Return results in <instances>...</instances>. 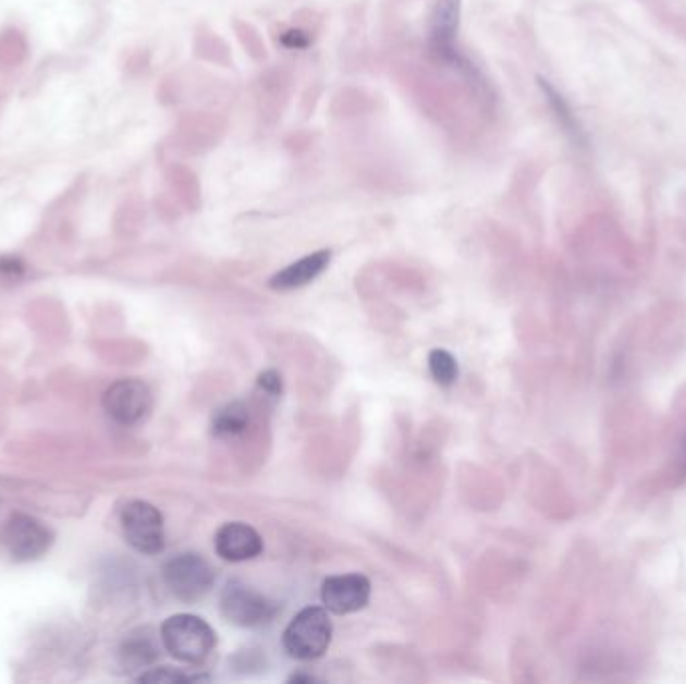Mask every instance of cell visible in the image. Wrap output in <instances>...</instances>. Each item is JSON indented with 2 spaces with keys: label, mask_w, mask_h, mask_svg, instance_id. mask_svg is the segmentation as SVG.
Returning a JSON list of instances; mask_svg holds the SVG:
<instances>
[{
  "label": "cell",
  "mask_w": 686,
  "mask_h": 684,
  "mask_svg": "<svg viewBox=\"0 0 686 684\" xmlns=\"http://www.w3.org/2000/svg\"><path fill=\"white\" fill-rule=\"evenodd\" d=\"M121 657L127 667L140 669L157 659V648L152 647L151 640L147 638H131L121 650Z\"/></svg>",
  "instance_id": "obj_14"
},
{
  "label": "cell",
  "mask_w": 686,
  "mask_h": 684,
  "mask_svg": "<svg viewBox=\"0 0 686 684\" xmlns=\"http://www.w3.org/2000/svg\"><path fill=\"white\" fill-rule=\"evenodd\" d=\"M460 28V0H436L430 14L428 45L440 63L457 64L456 38Z\"/></svg>",
  "instance_id": "obj_8"
},
{
  "label": "cell",
  "mask_w": 686,
  "mask_h": 684,
  "mask_svg": "<svg viewBox=\"0 0 686 684\" xmlns=\"http://www.w3.org/2000/svg\"><path fill=\"white\" fill-rule=\"evenodd\" d=\"M683 460H685V464H686V440H685V456H683Z\"/></svg>",
  "instance_id": "obj_20"
},
{
  "label": "cell",
  "mask_w": 686,
  "mask_h": 684,
  "mask_svg": "<svg viewBox=\"0 0 686 684\" xmlns=\"http://www.w3.org/2000/svg\"><path fill=\"white\" fill-rule=\"evenodd\" d=\"M249 426V410L243 402H231L228 406L219 407L211 419V431L217 438H233L247 430Z\"/></svg>",
  "instance_id": "obj_12"
},
{
  "label": "cell",
  "mask_w": 686,
  "mask_h": 684,
  "mask_svg": "<svg viewBox=\"0 0 686 684\" xmlns=\"http://www.w3.org/2000/svg\"><path fill=\"white\" fill-rule=\"evenodd\" d=\"M331 261L330 249H319L316 254L305 255L299 261L278 271L273 278L269 279V288L275 292H292L299 290L314 279H318Z\"/></svg>",
  "instance_id": "obj_11"
},
{
  "label": "cell",
  "mask_w": 686,
  "mask_h": 684,
  "mask_svg": "<svg viewBox=\"0 0 686 684\" xmlns=\"http://www.w3.org/2000/svg\"><path fill=\"white\" fill-rule=\"evenodd\" d=\"M281 42H283L285 47H290V49H304V47H307L309 38H307L304 30H287V33L281 37Z\"/></svg>",
  "instance_id": "obj_18"
},
{
  "label": "cell",
  "mask_w": 686,
  "mask_h": 684,
  "mask_svg": "<svg viewBox=\"0 0 686 684\" xmlns=\"http://www.w3.org/2000/svg\"><path fill=\"white\" fill-rule=\"evenodd\" d=\"M161 640L173 659L185 664H199L213 652L217 634L201 616L175 614L163 622Z\"/></svg>",
  "instance_id": "obj_1"
},
{
  "label": "cell",
  "mask_w": 686,
  "mask_h": 684,
  "mask_svg": "<svg viewBox=\"0 0 686 684\" xmlns=\"http://www.w3.org/2000/svg\"><path fill=\"white\" fill-rule=\"evenodd\" d=\"M221 614L242 628H257L275 619L278 604L242 583H229L219 600Z\"/></svg>",
  "instance_id": "obj_5"
},
{
  "label": "cell",
  "mask_w": 686,
  "mask_h": 684,
  "mask_svg": "<svg viewBox=\"0 0 686 684\" xmlns=\"http://www.w3.org/2000/svg\"><path fill=\"white\" fill-rule=\"evenodd\" d=\"M216 552L228 562H245L264 552V540L249 524L228 522L217 530Z\"/></svg>",
  "instance_id": "obj_10"
},
{
  "label": "cell",
  "mask_w": 686,
  "mask_h": 684,
  "mask_svg": "<svg viewBox=\"0 0 686 684\" xmlns=\"http://www.w3.org/2000/svg\"><path fill=\"white\" fill-rule=\"evenodd\" d=\"M121 526L140 554H159L166 548V524L163 514L145 500H131L121 510Z\"/></svg>",
  "instance_id": "obj_4"
},
{
  "label": "cell",
  "mask_w": 686,
  "mask_h": 684,
  "mask_svg": "<svg viewBox=\"0 0 686 684\" xmlns=\"http://www.w3.org/2000/svg\"><path fill=\"white\" fill-rule=\"evenodd\" d=\"M316 679L314 676H305V674H293L290 679V683H314Z\"/></svg>",
  "instance_id": "obj_19"
},
{
  "label": "cell",
  "mask_w": 686,
  "mask_h": 684,
  "mask_svg": "<svg viewBox=\"0 0 686 684\" xmlns=\"http://www.w3.org/2000/svg\"><path fill=\"white\" fill-rule=\"evenodd\" d=\"M163 581L181 602H197L211 593L216 571L201 554H179L163 566Z\"/></svg>",
  "instance_id": "obj_3"
},
{
  "label": "cell",
  "mask_w": 686,
  "mask_h": 684,
  "mask_svg": "<svg viewBox=\"0 0 686 684\" xmlns=\"http://www.w3.org/2000/svg\"><path fill=\"white\" fill-rule=\"evenodd\" d=\"M25 271V266L19 257H0V273L7 278H21Z\"/></svg>",
  "instance_id": "obj_17"
},
{
  "label": "cell",
  "mask_w": 686,
  "mask_h": 684,
  "mask_svg": "<svg viewBox=\"0 0 686 684\" xmlns=\"http://www.w3.org/2000/svg\"><path fill=\"white\" fill-rule=\"evenodd\" d=\"M152 393L140 380H119L102 395L105 412L123 426L139 424L151 412Z\"/></svg>",
  "instance_id": "obj_7"
},
{
  "label": "cell",
  "mask_w": 686,
  "mask_h": 684,
  "mask_svg": "<svg viewBox=\"0 0 686 684\" xmlns=\"http://www.w3.org/2000/svg\"><path fill=\"white\" fill-rule=\"evenodd\" d=\"M428 366L433 380L442 388H448L457 380L456 357L445 350H432L428 355Z\"/></svg>",
  "instance_id": "obj_13"
},
{
  "label": "cell",
  "mask_w": 686,
  "mask_h": 684,
  "mask_svg": "<svg viewBox=\"0 0 686 684\" xmlns=\"http://www.w3.org/2000/svg\"><path fill=\"white\" fill-rule=\"evenodd\" d=\"M140 683H187V681H201V676H187L185 672L161 667V669H152L139 676Z\"/></svg>",
  "instance_id": "obj_15"
},
{
  "label": "cell",
  "mask_w": 686,
  "mask_h": 684,
  "mask_svg": "<svg viewBox=\"0 0 686 684\" xmlns=\"http://www.w3.org/2000/svg\"><path fill=\"white\" fill-rule=\"evenodd\" d=\"M259 388L264 390V392L269 393V395H280L281 390H283V381H281V376L275 371V369H267L264 371L261 376H259Z\"/></svg>",
  "instance_id": "obj_16"
},
{
  "label": "cell",
  "mask_w": 686,
  "mask_h": 684,
  "mask_svg": "<svg viewBox=\"0 0 686 684\" xmlns=\"http://www.w3.org/2000/svg\"><path fill=\"white\" fill-rule=\"evenodd\" d=\"M51 530L33 516L14 514L2 530V542L14 560L28 562L45 557L52 546Z\"/></svg>",
  "instance_id": "obj_6"
},
{
  "label": "cell",
  "mask_w": 686,
  "mask_h": 684,
  "mask_svg": "<svg viewBox=\"0 0 686 684\" xmlns=\"http://www.w3.org/2000/svg\"><path fill=\"white\" fill-rule=\"evenodd\" d=\"M371 584L362 574L330 576L321 584V602L333 614H352L369 602Z\"/></svg>",
  "instance_id": "obj_9"
},
{
  "label": "cell",
  "mask_w": 686,
  "mask_h": 684,
  "mask_svg": "<svg viewBox=\"0 0 686 684\" xmlns=\"http://www.w3.org/2000/svg\"><path fill=\"white\" fill-rule=\"evenodd\" d=\"M333 636L328 609L307 607L297 612L283 633V648L292 659L318 660L328 652Z\"/></svg>",
  "instance_id": "obj_2"
}]
</instances>
